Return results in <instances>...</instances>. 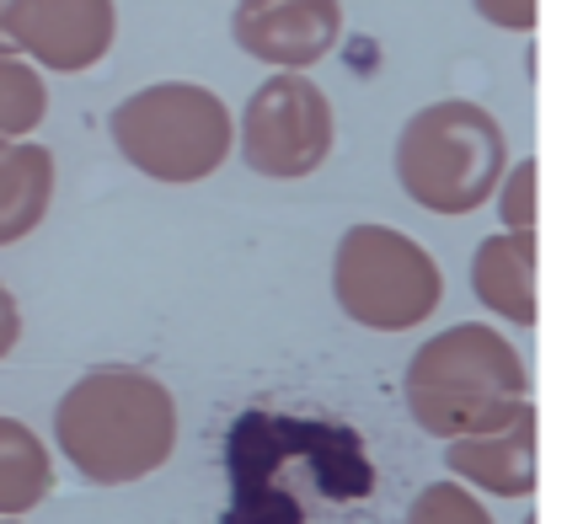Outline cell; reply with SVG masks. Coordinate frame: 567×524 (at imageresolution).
<instances>
[{
	"label": "cell",
	"mask_w": 567,
	"mask_h": 524,
	"mask_svg": "<svg viewBox=\"0 0 567 524\" xmlns=\"http://www.w3.org/2000/svg\"><path fill=\"white\" fill-rule=\"evenodd\" d=\"M54 444L92 487L145 482L177 450V397L151 370H86L54 407Z\"/></svg>",
	"instance_id": "obj_1"
},
{
	"label": "cell",
	"mask_w": 567,
	"mask_h": 524,
	"mask_svg": "<svg viewBox=\"0 0 567 524\" xmlns=\"http://www.w3.org/2000/svg\"><path fill=\"white\" fill-rule=\"evenodd\" d=\"M412 423L434 439H466L508 423L530 401V364L519 348L482 321L444 327L408 359L402 374Z\"/></svg>",
	"instance_id": "obj_2"
},
{
	"label": "cell",
	"mask_w": 567,
	"mask_h": 524,
	"mask_svg": "<svg viewBox=\"0 0 567 524\" xmlns=\"http://www.w3.org/2000/svg\"><path fill=\"white\" fill-rule=\"evenodd\" d=\"M508 166V140L504 124L466 96H444L417 107L402 134H396V155L391 172L417 209L440 219L476 215Z\"/></svg>",
	"instance_id": "obj_3"
},
{
	"label": "cell",
	"mask_w": 567,
	"mask_h": 524,
	"mask_svg": "<svg viewBox=\"0 0 567 524\" xmlns=\"http://www.w3.org/2000/svg\"><path fill=\"white\" fill-rule=\"evenodd\" d=\"M107 134H113V151L140 177L188 187L225 166V155L236 145V119L220 92L198 81H156V86L128 92L107 113Z\"/></svg>",
	"instance_id": "obj_4"
},
{
	"label": "cell",
	"mask_w": 567,
	"mask_h": 524,
	"mask_svg": "<svg viewBox=\"0 0 567 524\" xmlns=\"http://www.w3.org/2000/svg\"><path fill=\"white\" fill-rule=\"evenodd\" d=\"M332 300L353 327L412 332L444 300V274L434 251L396 225H348L332 251Z\"/></svg>",
	"instance_id": "obj_5"
},
{
	"label": "cell",
	"mask_w": 567,
	"mask_h": 524,
	"mask_svg": "<svg viewBox=\"0 0 567 524\" xmlns=\"http://www.w3.org/2000/svg\"><path fill=\"white\" fill-rule=\"evenodd\" d=\"M332 140H338V113L306 70H274L247 96L241 124H236L247 172L268 177V183L316 177L321 161L332 155Z\"/></svg>",
	"instance_id": "obj_6"
},
{
	"label": "cell",
	"mask_w": 567,
	"mask_h": 524,
	"mask_svg": "<svg viewBox=\"0 0 567 524\" xmlns=\"http://www.w3.org/2000/svg\"><path fill=\"white\" fill-rule=\"evenodd\" d=\"M11 54L38 64L43 75H81L107 60L118 38L113 0H11L6 11Z\"/></svg>",
	"instance_id": "obj_7"
},
{
	"label": "cell",
	"mask_w": 567,
	"mask_h": 524,
	"mask_svg": "<svg viewBox=\"0 0 567 524\" xmlns=\"http://www.w3.org/2000/svg\"><path fill=\"white\" fill-rule=\"evenodd\" d=\"M236 49L274 70H311L343 43V0H236Z\"/></svg>",
	"instance_id": "obj_8"
},
{
	"label": "cell",
	"mask_w": 567,
	"mask_h": 524,
	"mask_svg": "<svg viewBox=\"0 0 567 524\" xmlns=\"http://www.w3.org/2000/svg\"><path fill=\"white\" fill-rule=\"evenodd\" d=\"M450 476H461V487L493 497H530L536 493V407L525 401L508 423L487 433H466V439H450L444 450Z\"/></svg>",
	"instance_id": "obj_9"
},
{
	"label": "cell",
	"mask_w": 567,
	"mask_h": 524,
	"mask_svg": "<svg viewBox=\"0 0 567 524\" xmlns=\"http://www.w3.org/2000/svg\"><path fill=\"white\" fill-rule=\"evenodd\" d=\"M540 247L536 230H498V236H482L472 251V295L493 316H504L514 327H536L540 316Z\"/></svg>",
	"instance_id": "obj_10"
},
{
	"label": "cell",
	"mask_w": 567,
	"mask_h": 524,
	"mask_svg": "<svg viewBox=\"0 0 567 524\" xmlns=\"http://www.w3.org/2000/svg\"><path fill=\"white\" fill-rule=\"evenodd\" d=\"M54 151L38 140H0V247L28 242L54 209Z\"/></svg>",
	"instance_id": "obj_11"
},
{
	"label": "cell",
	"mask_w": 567,
	"mask_h": 524,
	"mask_svg": "<svg viewBox=\"0 0 567 524\" xmlns=\"http://www.w3.org/2000/svg\"><path fill=\"white\" fill-rule=\"evenodd\" d=\"M54 493V455L22 418H0V520H28Z\"/></svg>",
	"instance_id": "obj_12"
},
{
	"label": "cell",
	"mask_w": 567,
	"mask_h": 524,
	"mask_svg": "<svg viewBox=\"0 0 567 524\" xmlns=\"http://www.w3.org/2000/svg\"><path fill=\"white\" fill-rule=\"evenodd\" d=\"M49 119V81L22 54H0V140H28Z\"/></svg>",
	"instance_id": "obj_13"
},
{
	"label": "cell",
	"mask_w": 567,
	"mask_h": 524,
	"mask_svg": "<svg viewBox=\"0 0 567 524\" xmlns=\"http://www.w3.org/2000/svg\"><path fill=\"white\" fill-rule=\"evenodd\" d=\"M408 524H493V514L482 508V497L461 482H429L412 497Z\"/></svg>",
	"instance_id": "obj_14"
},
{
	"label": "cell",
	"mask_w": 567,
	"mask_h": 524,
	"mask_svg": "<svg viewBox=\"0 0 567 524\" xmlns=\"http://www.w3.org/2000/svg\"><path fill=\"white\" fill-rule=\"evenodd\" d=\"M536 177H540V161H536V155H525V161L504 166V177H498V187H493L504 230H536V215H540Z\"/></svg>",
	"instance_id": "obj_15"
},
{
	"label": "cell",
	"mask_w": 567,
	"mask_h": 524,
	"mask_svg": "<svg viewBox=\"0 0 567 524\" xmlns=\"http://www.w3.org/2000/svg\"><path fill=\"white\" fill-rule=\"evenodd\" d=\"M472 11L498 32H536L540 0H472Z\"/></svg>",
	"instance_id": "obj_16"
},
{
	"label": "cell",
	"mask_w": 567,
	"mask_h": 524,
	"mask_svg": "<svg viewBox=\"0 0 567 524\" xmlns=\"http://www.w3.org/2000/svg\"><path fill=\"white\" fill-rule=\"evenodd\" d=\"M17 338H22V310H17V295L0 284V359H11Z\"/></svg>",
	"instance_id": "obj_17"
},
{
	"label": "cell",
	"mask_w": 567,
	"mask_h": 524,
	"mask_svg": "<svg viewBox=\"0 0 567 524\" xmlns=\"http://www.w3.org/2000/svg\"><path fill=\"white\" fill-rule=\"evenodd\" d=\"M6 11H11V0H0V54H11V38H6Z\"/></svg>",
	"instance_id": "obj_18"
},
{
	"label": "cell",
	"mask_w": 567,
	"mask_h": 524,
	"mask_svg": "<svg viewBox=\"0 0 567 524\" xmlns=\"http://www.w3.org/2000/svg\"><path fill=\"white\" fill-rule=\"evenodd\" d=\"M0 524H22V520H0Z\"/></svg>",
	"instance_id": "obj_19"
}]
</instances>
